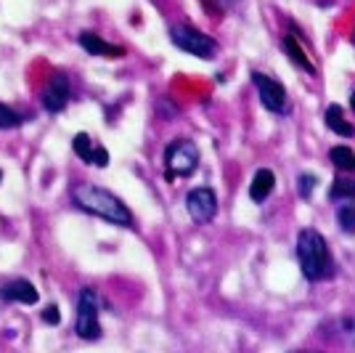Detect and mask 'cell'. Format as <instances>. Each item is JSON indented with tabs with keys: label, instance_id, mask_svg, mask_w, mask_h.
<instances>
[{
	"label": "cell",
	"instance_id": "obj_1",
	"mask_svg": "<svg viewBox=\"0 0 355 353\" xmlns=\"http://www.w3.org/2000/svg\"><path fill=\"white\" fill-rule=\"evenodd\" d=\"M69 197L83 213H90L96 218H104V221L114 223V226H125V229L133 226L130 207L125 205L117 194L106 192L96 183H74Z\"/></svg>",
	"mask_w": 355,
	"mask_h": 353
},
{
	"label": "cell",
	"instance_id": "obj_2",
	"mask_svg": "<svg viewBox=\"0 0 355 353\" xmlns=\"http://www.w3.org/2000/svg\"><path fill=\"white\" fill-rule=\"evenodd\" d=\"M297 258H300V268L305 274V279L324 281L334 277V258L326 245V239L315 229H302L297 234Z\"/></svg>",
	"mask_w": 355,
	"mask_h": 353
},
{
	"label": "cell",
	"instance_id": "obj_3",
	"mask_svg": "<svg viewBox=\"0 0 355 353\" xmlns=\"http://www.w3.org/2000/svg\"><path fill=\"white\" fill-rule=\"evenodd\" d=\"M74 332L80 340H93L101 338V322H98V295L90 287L80 290L77 297V313H74Z\"/></svg>",
	"mask_w": 355,
	"mask_h": 353
},
{
	"label": "cell",
	"instance_id": "obj_4",
	"mask_svg": "<svg viewBox=\"0 0 355 353\" xmlns=\"http://www.w3.org/2000/svg\"><path fill=\"white\" fill-rule=\"evenodd\" d=\"M167 178H186L199 167V149L189 138H178L164 149Z\"/></svg>",
	"mask_w": 355,
	"mask_h": 353
},
{
	"label": "cell",
	"instance_id": "obj_5",
	"mask_svg": "<svg viewBox=\"0 0 355 353\" xmlns=\"http://www.w3.org/2000/svg\"><path fill=\"white\" fill-rule=\"evenodd\" d=\"M170 40H173L175 48L191 54V56H199V59H215V54H218V43L209 35H205L196 27H189V24L173 27L170 30Z\"/></svg>",
	"mask_w": 355,
	"mask_h": 353
},
{
	"label": "cell",
	"instance_id": "obj_6",
	"mask_svg": "<svg viewBox=\"0 0 355 353\" xmlns=\"http://www.w3.org/2000/svg\"><path fill=\"white\" fill-rule=\"evenodd\" d=\"M252 83L260 93V101L266 106L268 112H286L289 109V96H286V88H284L279 80L268 77L263 72H252Z\"/></svg>",
	"mask_w": 355,
	"mask_h": 353
},
{
	"label": "cell",
	"instance_id": "obj_7",
	"mask_svg": "<svg viewBox=\"0 0 355 353\" xmlns=\"http://www.w3.org/2000/svg\"><path fill=\"white\" fill-rule=\"evenodd\" d=\"M69 99H72V83H69V77L64 72L53 74V77L48 80V85L43 88V93H40V104H43V109L48 115L64 112Z\"/></svg>",
	"mask_w": 355,
	"mask_h": 353
},
{
	"label": "cell",
	"instance_id": "obj_8",
	"mask_svg": "<svg viewBox=\"0 0 355 353\" xmlns=\"http://www.w3.org/2000/svg\"><path fill=\"white\" fill-rule=\"evenodd\" d=\"M186 210H189V215L196 223H209L218 213V197L207 186L191 189L189 197H186Z\"/></svg>",
	"mask_w": 355,
	"mask_h": 353
},
{
	"label": "cell",
	"instance_id": "obj_9",
	"mask_svg": "<svg viewBox=\"0 0 355 353\" xmlns=\"http://www.w3.org/2000/svg\"><path fill=\"white\" fill-rule=\"evenodd\" d=\"M74 154L88 165H96V167H106L109 165V151H106L98 141H93L88 133H77L72 141Z\"/></svg>",
	"mask_w": 355,
	"mask_h": 353
},
{
	"label": "cell",
	"instance_id": "obj_10",
	"mask_svg": "<svg viewBox=\"0 0 355 353\" xmlns=\"http://www.w3.org/2000/svg\"><path fill=\"white\" fill-rule=\"evenodd\" d=\"M0 300L6 303H21V306H35L40 300L37 287L27 279H11L0 287Z\"/></svg>",
	"mask_w": 355,
	"mask_h": 353
},
{
	"label": "cell",
	"instance_id": "obj_11",
	"mask_svg": "<svg viewBox=\"0 0 355 353\" xmlns=\"http://www.w3.org/2000/svg\"><path fill=\"white\" fill-rule=\"evenodd\" d=\"M77 43L88 51L90 56H104V59H122L125 56V48L114 43H106L104 38H98L96 32H80Z\"/></svg>",
	"mask_w": 355,
	"mask_h": 353
},
{
	"label": "cell",
	"instance_id": "obj_12",
	"mask_svg": "<svg viewBox=\"0 0 355 353\" xmlns=\"http://www.w3.org/2000/svg\"><path fill=\"white\" fill-rule=\"evenodd\" d=\"M273 186H276V176H273V170H268V167L257 170L254 178H252V183H250L252 202H266L268 197H270V192H273Z\"/></svg>",
	"mask_w": 355,
	"mask_h": 353
},
{
	"label": "cell",
	"instance_id": "obj_13",
	"mask_svg": "<svg viewBox=\"0 0 355 353\" xmlns=\"http://www.w3.org/2000/svg\"><path fill=\"white\" fill-rule=\"evenodd\" d=\"M326 128H331V131L337 133V136H342V138H350V136H355V128L345 120V115H342V106H337V104H331L329 109H326Z\"/></svg>",
	"mask_w": 355,
	"mask_h": 353
},
{
	"label": "cell",
	"instance_id": "obj_14",
	"mask_svg": "<svg viewBox=\"0 0 355 353\" xmlns=\"http://www.w3.org/2000/svg\"><path fill=\"white\" fill-rule=\"evenodd\" d=\"M284 51L289 54V59L295 61L297 67H302L305 72H311V74H315V67L311 64V59H308V54L300 48V43H297L292 35H284Z\"/></svg>",
	"mask_w": 355,
	"mask_h": 353
},
{
	"label": "cell",
	"instance_id": "obj_15",
	"mask_svg": "<svg viewBox=\"0 0 355 353\" xmlns=\"http://www.w3.org/2000/svg\"><path fill=\"white\" fill-rule=\"evenodd\" d=\"M19 125H24V115H19L8 104H0V131H14Z\"/></svg>",
	"mask_w": 355,
	"mask_h": 353
},
{
	"label": "cell",
	"instance_id": "obj_16",
	"mask_svg": "<svg viewBox=\"0 0 355 353\" xmlns=\"http://www.w3.org/2000/svg\"><path fill=\"white\" fill-rule=\"evenodd\" d=\"M329 157H331V162H334V167H340V170H347V173H350L355 151L347 147H334L331 151H329Z\"/></svg>",
	"mask_w": 355,
	"mask_h": 353
},
{
	"label": "cell",
	"instance_id": "obj_17",
	"mask_svg": "<svg viewBox=\"0 0 355 353\" xmlns=\"http://www.w3.org/2000/svg\"><path fill=\"white\" fill-rule=\"evenodd\" d=\"M337 223L345 234H355V205L345 202V205L337 210Z\"/></svg>",
	"mask_w": 355,
	"mask_h": 353
},
{
	"label": "cell",
	"instance_id": "obj_18",
	"mask_svg": "<svg viewBox=\"0 0 355 353\" xmlns=\"http://www.w3.org/2000/svg\"><path fill=\"white\" fill-rule=\"evenodd\" d=\"M331 199H355V181H334Z\"/></svg>",
	"mask_w": 355,
	"mask_h": 353
},
{
	"label": "cell",
	"instance_id": "obj_19",
	"mask_svg": "<svg viewBox=\"0 0 355 353\" xmlns=\"http://www.w3.org/2000/svg\"><path fill=\"white\" fill-rule=\"evenodd\" d=\"M313 189H315V176L313 173H302V176L297 178V192H300L302 199H308L313 194Z\"/></svg>",
	"mask_w": 355,
	"mask_h": 353
},
{
	"label": "cell",
	"instance_id": "obj_20",
	"mask_svg": "<svg viewBox=\"0 0 355 353\" xmlns=\"http://www.w3.org/2000/svg\"><path fill=\"white\" fill-rule=\"evenodd\" d=\"M340 332L345 340L355 343V316H345V319H340Z\"/></svg>",
	"mask_w": 355,
	"mask_h": 353
},
{
	"label": "cell",
	"instance_id": "obj_21",
	"mask_svg": "<svg viewBox=\"0 0 355 353\" xmlns=\"http://www.w3.org/2000/svg\"><path fill=\"white\" fill-rule=\"evenodd\" d=\"M43 322L45 324H59L61 322L59 309H56V306H48V309L43 311Z\"/></svg>",
	"mask_w": 355,
	"mask_h": 353
},
{
	"label": "cell",
	"instance_id": "obj_22",
	"mask_svg": "<svg viewBox=\"0 0 355 353\" xmlns=\"http://www.w3.org/2000/svg\"><path fill=\"white\" fill-rule=\"evenodd\" d=\"M350 106H353V109H355V93H353V99H350Z\"/></svg>",
	"mask_w": 355,
	"mask_h": 353
},
{
	"label": "cell",
	"instance_id": "obj_23",
	"mask_svg": "<svg viewBox=\"0 0 355 353\" xmlns=\"http://www.w3.org/2000/svg\"><path fill=\"white\" fill-rule=\"evenodd\" d=\"M350 173H355V157H353V167H350Z\"/></svg>",
	"mask_w": 355,
	"mask_h": 353
},
{
	"label": "cell",
	"instance_id": "obj_24",
	"mask_svg": "<svg viewBox=\"0 0 355 353\" xmlns=\"http://www.w3.org/2000/svg\"><path fill=\"white\" fill-rule=\"evenodd\" d=\"M0 181H3V173H0Z\"/></svg>",
	"mask_w": 355,
	"mask_h": 353
}]
</instances>
